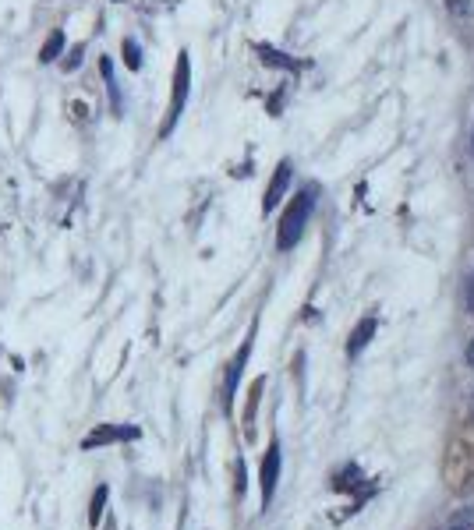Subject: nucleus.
Masks as SVG:
<instances>
[{
  "instance_id": "obj_6",
  "label": "nucleus",
  "mask_w": 474,
  "mask_h": 530,
  "mask_svg": "<svg viewBox=\"0 0 474 530\" xmlns=\"http://www.w3.org/2000/svg\"><path fill=\"white\" fill-rule=\"evenodd\" d=\"M287 184H291V159H283L280 167H276L273 181L266 188V198H262V212H273L280 205V198L287 195Z\"/></svg>"
},
{
  "instance_id": "obj_14",
  "label": "nucleus",
  "mask_w": 474,
  "mask_h": 530,
  "mask_svg": "<svg viewBox=\"0 0 474 530\" xmlns=\"http://www.w3.org/2000/svg\"><path fill=\"white\" fill-rule=\"evenodd\" d=\"M107 530H117V527H114V523H110V527H107Z\"/></svg>"
},
{
  "instance_id": "obj_2",
  "label": "nucleus",
  "mask_w": 474,
  "mask_h": 530,
  "mask_svg": "<svg viewBox=\"0 0 474 530\" xmlns=\"http://www.w3.org/2000/svg\"><path fill=\"white\" fill-rule=\"evenodd\" d=\"M188 85H192V61H188V53L177 57V71H174V99H170V110H167V121H163L160 135H170L174 124L181 121V110L188 103Z\"/></svg>"
},
{
  "instance_id": "obj_5",
  "label": "nucleus",
  "mask_w": 474,
  "mask_h": 530,
  "mask_svg": "<svg viewBox=\"0 0 474 530\" xmlns=\"http://www.w3.org/2000/svg\"><path fill=\"white\" fill-rule=\"evenodd\" d=\"M248 354H252V336L241 343L237 357L227 364V379H223V410H234V396H237V382H241V371L248 364Z\"/></svg>"
},
{
  "instance_id": "obj_11",
  "label": "nucleus",
  "mask_w": 474,
  "mask_h": 530,
  "mask_svg": "<svg viewBox=\"0 0 474 530\" xmlns=\"http://www.w3.org/2000/svg\"><path fill=\"white\" fill-rule=\"evenodd\" d=\"M237 495H245V463L237 460Z\"/></svg>"
},
{
  "instance_id": "obj_9",
  "label": "nucleus",
  "mask_w": 474,
  "mask_h": 530,
  "mask_svg": "<svg viewBox=\"0 0 474 530\" xmlns=\"http://www.w3.org/2000/svg\"><path fill=\"white\" fill-rule=\"evenodd\" d=\"M61 50H64V32H54V36L46 39L43 53H39V61H43V64L57 61V57H61Z\"/></svg>"
},
{
  "instance_id": "obj_4",
  "label": "nucleus",
  "mask_w": 474,
  "mask_h": 530,
  "mask_svg": "<svg viewBox=\"0 0 474 530\" xmlns=\"http://www.w3.org/2000/svg\"><path fill=\"white\" fill-rule=\"evenodd\" d=\"M280 467H283V456H280V442H269L266 456H262V467H259V485H262V506H269L276 495V485H280Z\"/></svg>"
},
{
  "instance_id": "obj_3",
  "label": "nucleus",
  "mask_w": 474,
  "mask_h": 530,
  "mask_svg": "<svg viewBox=\"0 0 474 530\" xmlns=\"http://www.w3.org/2000/svg\"><path fill=\"white\" fill-rule=\"evenodd\" d=\"M138 435L142 432H138L135 424H96V428L82 439V453H92V449H103V446H117V442H135Z\"/></svg>"
},
{
  "instance_id": "obj_7",
  "label": "nucleus",
  "mask_w": 474,
  "mask_h": 530,
  "mask_svg": "<svg viewBox=\"0 0 474 530\" xmlns=\"http://www.w3.org/2000/svg\"><path fill=\"white\" fill-rule=\"evenodd\" d=\"M375 329H379V322H375V315H368V318H361L358 322V329L351 333V340H347V354L351 357H358L361 350L368 347V340L375 336Z\"/></svg>"
},
{
  "instance_id": "obj_1",
  "label": "nucleus",
  "mask_w": 474,
  "mask_h": 530,
  "mask_svg": "<svg viewBox=\"0 0 474 530\" xmlns=\"http://www.w3.org/2000/svg\"><path fill=\"white\" fill-rule=\"evenodd\" d=\"M315 198H319V188H315V184H308V188H301L298 195H294L291 209L283 212L280 230H276V248L280 251L298 248V241L305 237V227L315 212Z\"/></svg>"
},
{
  "instance_id": "obj_10",
  "label": "nucleus",
  "mask_w": 474,
  "mask_h": 530,
  "mask_svg": "<svg viewBox=\"0 0 474 530\" xmlns=\"http://www.w3.org/2000/svg\"><path fill=\"white\" fill-rule=\"evenodd\" d=\"M124 57H128V68H142V53H138V43L135 39H124Z\"/></svg>"
},
{
  "instance_id": "obj_8",
  "label": "nucleus",
  "mask_w": 474,
  "mask_h": 530,
  "mask_svg": "<svg viewBox=\"0 0 474 530\" xmlns=\"http://www.w3.org/2000/svg\"><path fill=\"white\" fill-rule=\"evenodd\" d=\"M107 499H110V488L107 485H100L96 492H92V499H89V527L92 530H100L103 513H107Z\"/></svg>"
},
{
  "instance_id": "obj_13",
  "label": "nucleus",
  "mask_w": 474,
  "mask_h": 530,
  "mask_svg": "<svg viewBox=\"0 0 474 530\" xmlns=\"http://www.w3.org/2000/svg\"><path fill=\"white\" fill-rule=\"evenodd\" d=\"M467 364L474 368V340H471V347H467Z\"/></svg>"
},
{
  "instance_id": "obj_12",
  "label": "nucleus",
  "mask_w": 474,
  "mask_h": 530,
  "mask_svg": "<svg viewBox=\"0 0 474 530\" xmlns=\"http://www.w3.org/2000/svg\"><path fill=\"white\" fill-rule=\"evenodd\" d=\"M467 311H474V273H471V283H467Z\"/></svg>"
}]
</instances>
